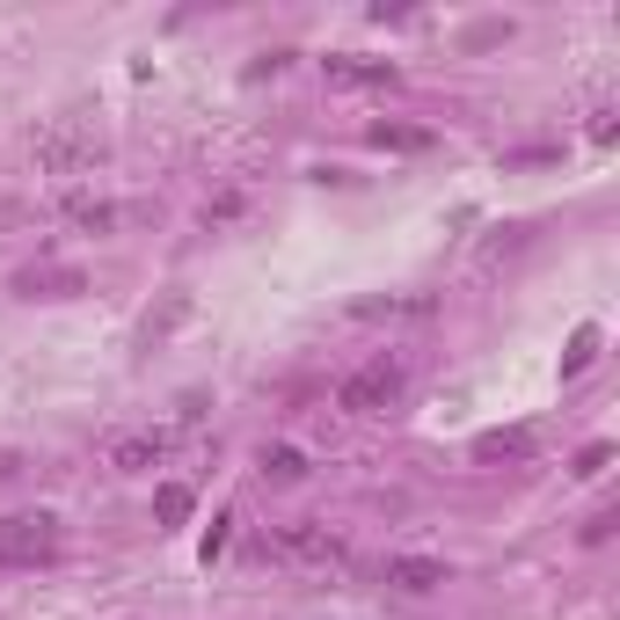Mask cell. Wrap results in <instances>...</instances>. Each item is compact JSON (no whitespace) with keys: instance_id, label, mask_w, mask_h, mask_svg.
<instances>
[{"instance_id":"6da1fadb","label":"cell","mask_w":620,"mask_h":620,"mask_svg":"<svg viewBox=\"0 0 620 620\" xmlns=\"http://www.w3.org/2000/svg\"><path fill=\"white\" fill-rule=\"evenodd\" d=\"M409 388V372L394 365V358H372V365H358L351 380L337 388V409H351V416H380V409H394Z\"/></svg>"},{"instance_id":"7a4b0ae2","label":"cell","mask_w":620,"mask_h":620,"mask_svg":"<svg viewBox=\"0 0 620 620\" xmlns=\"http://www.w3.org/2000/svg\"><path fill=\"white\" fill-rule=\"evenodd\" d=\"M52 555H59V518H44V512L0 518V569L8 562H52Z\"/></svg>"},{"instance_id":"3957f363","label":"cell","mask_w":620,"mask_h":620,"mask_svg":"<svg viewBox=\"0 0 620 620\" xmlns=\"http://www.w3.org/2000/svg\"><path fill=\"white\" fill-rule=\"evenodd\" d=\"M37 161H44V168H81V161H95V132H81V124H52V132L37 140Z\"/></svg>"},{"instance_id":"277c9868","label":"cell","mask_w":620,"mask_h":620,"mask_svg":"<svg viewBox=\"0 0 620 620\" xmlns=\"http://www.w3.org/2000/svg\"><path fill=\"white\" fill-rule=\"evenodd\" d=\"M161 453H168V431H132V438L110 445V467H124V475H146V467H161Z\"/></svg>"},{"instance_id":"5b68a950","label":"cell","mask_w":620,"mask_h":620,"mask_svg":"<svg viewBox=\"0 0 620 620\" xmlns=\"http://www.w3.org/2000/svg\"><path fill=\"white\" fill-rule=\"evenodd\" d=\"M329 81H337V89H388V81H394V66H388V59L337 52V59H329Z\"/></svg>"},{"instance_id":"8992f818","label":"cell","mask_w":620,"mask_h":620,"mask_svg":"<svg viewBox=\"0 0 620 620\" xmlns=\"http://www.w3.org/2000/svg\"><path fill=\"white\" fill-rule=\"evenodd\" d=\"M278 540H285V555H300V562H343V540L329 526H285Z\"/></svg>"},{"instance_id":"52a82bcc","label":"cell","mask_w":620,"mask_h":620,"mask_svg":"<svg viewBox=\"0 0 620 620\" xmlns=\"http://www.w3.org/2000/svg\"><path fill=\"white\" fill-rule=\"evenodd\" d=\"M388 585H394V591H438V585H445V562H431V555H394V562H388Z\"/></svg>"},{"instance_id":"ba28073f","label":"cell","mask_w":620,"mask_h":620,"mask_svg":"<svg viewBox=\"0 0 620 620\" xmlns=\"http://www.w3.org/2000/svg\"><path fill=\"white\" fill-rule=\"evenodd\" d=\"M533 453V431H482L475 438V461H526Z\"/></svg>"},{"instance_id":"9c48e42d","label":"cell","mask_w":620,"mask_h":620,"mask_svg":"<svg viewBox=\"0 0 620 620\" xmlns=\"http://www.w3.org/2000/svg\"><path fill=\"white\" fill-rule=\"evenodd\" d=\"M264 482H307V453L300 445H264Z\"/></svg>"},{"instance_id":"30bf717a","label":"cell","mask_w":620,"mask_h":620,"mask_svg":"<svg viewBox=\"0 0 620 620\" xmlns=\"http://www.w3.org/2000/svg\"><path fill=\"white\" fill-rule=\"evenodd\" d=\"M372 146H394V154H424L431 132H424V124H372Z\"/></svg>"},{"instance_id":"8fae6325","label":"cell","mask_w":620,"mask_h":620,"mask_svg":"<svg viewBox=\"0 0 620 620\" xmlns=\"http://www.w3.org/2000/svg\"><path fill=\"white\" fill-rule=\"evenodd\" d=\"M190 504H197V496L183 489V482H161V489H154V518H161V526H183V518H190Z\"/></svg>"},{"instance_id":"7c38bea8","label":"cell","mask_w":620,"mask_h":620,"mask_svg":"<svg viewBox=\"0 0 620 620\" xmlns=\"http://www.w3.org/2000/svg\"><path fill=\"white\" fill-rule=\"evenodd\" d=\"M66 213L81 219V227H95V234L117 227V205H103V197H66Z\"/></svg>"},{"instance_id":"4fadbf2b","label":"cell","mask_w":620,"mask_h":620,"mask_svg":"<svg viewBox=\"0 0 620 620\" xmlns=\"http://www.w3.org/2000/svg\"><path fill=\"white\" fill-rule=\"evenodd\" d=\"M591 351H599V329H577V343H569L562 372H585V365H591Z\"/></svg>"},{"instance_id":"5bb4252c","label":"cell","mask_w":620,"mask_h":620,"mask_svg":"<svg viewBox=\"0 0 620 620\" xmlns=\"http://www.w3.org/2000/svg\"><path fill=\"white\" fill-rule=\"evenodd\" d=\"M606 461H613V445H585V453H577V475H606Z\"/></svg>"},{"instance_id":"9a60e30c","label":"cell","mask_w":620,"mask_h":620,"mask_svg":"<svg viewBox=\"0 0 620 620\" xmlns=\"http://www.w3.org/2000/svg\"><path fill=\"white\" fill-rule=\"evenodd\" d=\"M0 475H16V461H8V453H0Z\"/></svg>"}]
</instances>
